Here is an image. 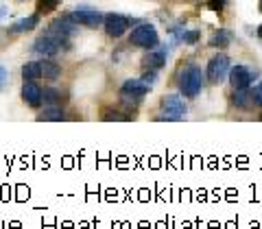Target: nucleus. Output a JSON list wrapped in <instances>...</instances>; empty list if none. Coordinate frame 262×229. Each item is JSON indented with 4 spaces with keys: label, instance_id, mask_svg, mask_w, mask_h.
<instances>
[{
    "label": "nucleus",
    "instance_id": "nucleus-1",
    "mask_svg": "<svg viewBox=\"0 0 262 229\" xmlns=\"http://www.w3.org/2000/svg\"><path fill=\"white\" fill-rule=\"evenodd\" d=\"M203 87V72L201 68H196V65H188V68L182 72V77H179V89L186 94V96H196L201 92Z\"/></svg>",
    "mask_w": 262,
    "mask_h": 229
},
{
    "label": "nucleus",
    "instance_id": "nucleus-2",
    "mask_svg": "<svg viewBox=\"0 0 262 229\" xmlns=\"http://www.w3.org/2000/svg\"><path fill=\"white\" fill-rule=\"evenodd\" d=\"M131 44L134 46H140V48H155L160 44V35H158V31H155L153 24H140V27H136L134 31H131Z\"/></svg>",
    "mask_w": 262,
    "mask_h": 229
},
{
    "label": "nucleus",
    "instance_id": "nucleus-3",
    "mask_svg": "<svg viewBox=\"0 0 262 229\" xmlns=\"http://www.w3.org/2000/svg\"><path fill=\"white\" fill-rule=\"evenodd\" d=\"M186 103L179 94H168L162 98V116L160 120H182L186 116Z\"/></svg>",
    "mask_w": 262,
    "mask_h": 229
},
{
    "label": "nucleus",
    "instance_id": "nucleus-4",
    "mask_svg": "<svg viewBox=\"0 0 262 229\" xmlns=\"http://www.w3.org/2000/svg\"><path fill=\"white\" fill-rule=\"evenodd\" d=\"M229 70H232V65H229V57L223 55V53H219L208 61L206 75H208V79L212 81V83H221V81H225L229 77Z\"/></svg>",
    "mask_w": 262,
    "mask_h": 229
},
{
    "label": "nucleus",
    "instance_id": "nucleus-5",
    "mask_svg": "<svg viewBox=\"0 0 262 229\" xmlns=\"http://www.w3.org/2000/svg\"><path fill=\"white\" fill-rule=\"evenodd\" d=\"M149 92V83L142 79H129L122 83L120 87V96H122V101L129 103V105H138L140 103V98Z\"/></svg>",
    "mask_w": 262,
    "mask_h": 229
},
{
    "label": "nucleus",
    "instance_id": "nucleus-6",
    "mask_svg": "<svg viewBox=\"0 0 262 229\" xmlns=\"http://www.w3.org/2000/svg\"><path fill=\"white\" fill-rule=\"evenodd\" d=\"M68 18L72 22L83 24V27H90V29H98L101 24H105V15L94 11V9H88V7H81V9L68 13Z\"/></svg>",
    "mask_w": 262,
    "mask_h": 229
},
{
    "label": "nucleus",
    "instance_id": "nucleus-7",
    "mask_svg": "<svg viewBox=\"0 0 262 229\" xmlns=\"http://www.w3.org/2000/svg\"><path fill=\"white\" fill-rule=\"evenodd\" d=\"M77 33V22H72L70 18H63V20H55L51 27H48L46 35H51L55 39H59V42L66 46L68 42V37H72Z\"/></svg>",
    "mask_w": 262,
    "mask_h": 229
},
{
    "label": "nucleus",
    "instance_id": "nucleus-8",
    "mask_svg": "<svg viewBox=\"0 0 262 229\" xmlns=\"http://www.w3.org/2000/svg\"><path fill=\"white\" fill-rule=\"evenodd\" d=\"M131 22L134 20H129V18H125V15H120V13H107L105 15V31H107L110 37H122L127 33Z\"/></svg>",
    "mask_w": 262,
    "mask_h": 229
},
{
    "label": "nucleus",
    "instance_id": "nucleus-9",
    "mask_svg": "<svg viewBox=\"0 0 262 229\" xmlns=\"http://www.w3.org/2000/svg\"><path fill=\"white\" fill-rule=\"evenodd\" d=\"M258 75L256 72H251L247 65H234L232 70H229V83H232L234 89H243V87H249L251 81H256Z\"/></svg>",
    "mask_w": 262,
    "mask_h": 229
},
{
    "label": "nucleus",
    "instance_id": "nucleus-10",
    "mask_svg": "<svg viewBox=\"0 0 262 229\" xmlns=\"http://www.w3.org/2000/svg\"><path fill=\"white\" fill-rule=\"evenodd\" d=\"M61 42L59 39H55L51 35H42V37H37L35 39V44H33V53H37V55H44V57H53L61 51Z\"/></svg>",
    "mask_w": 262,
    "mask_h": 229
},
{
    "label": "nucleus",
    "instance_id": "nucleus-11",
    "mask_svg": "<svg viewBox=\"0 0 262 229\" xmlns=\"http://www.w3.org/2000/svg\"><path fill=\"white\" fill-rule=\"evenodd\" d=\"M22 98H24V103H27V105H31V107H39L42 101H44V89L39 87L35 81H24Z\"/></svg>",
    "mask_w": 262,
    "mask_h": 229
},
{
    "label": "nucleus",
    "instance_id": "nucleus-12",
    "mask_svg": "<svg viewBox=\"0 0 262 229\" xmlns=\"http://www.w3.org/2000/svg\"><path fill=\"white\" fill-rule=\"evenodd\" d=\"M232 103H234L238 109H247V107H251V105H253V94H251V89H249V87L234 89Z\"/></svg>",
    "mask_w": 262,
    "mask_h": 229
},
{
    "label": "nucleus",
    "instance_id": "nucleus-13",
    "mask_svg": "<svg viewBox=\"0 0 262 229\" xmlns=\"http://www.w3.org/2000/svg\"><path fill=\"white\" fill-rule=\"evenodd\" d=\"M164 63H166V51L149 53L142 59V65H144L146 70H160V68H164Z\"/></svg>",
    "mask_w": 262,
    "mask_h": 229
},
{
    "label": "nucleus",
    "instance_id": "nucleus-14",
    "mask_svg": "<svg viewBox=\"0 0 262 229\" xmlns=\"http://www.w3.org/2000/svg\"><path fill=\"white\" fill-rule=\"evenodd\" d=\"M37 22H39V15L35 13V15H29V18H22V20H18L15 24H11L9 31L13 33V35H20V33H27L31 29H35Z\"/></svg>",
    "mask_w": 262,
    "mask_h": 229
},
{
    "label": "nucleus",
    "instance_id": "nucleus-15",
    "mask_svg": "<svg viewBox=\"0 0 262 229\" xmlns=\"http://www.w3.org/2000/svg\"><path fill=\"white\" fill-rule=\"evenodd\" d=\"M229 44H232V33H229L227 29H219L214 35L210 37V46L212 48H227Z\"/></svg>",
    "mask_w": 262,
    "mask_h": 229
},
{
    "label": "nucleus",
    "instance_id": "nucleus-16",
    "mask_svg": "<svg viewBox=\"0 0 262 229\" xmlns=\"http://www.w3.org/2000/svg\"><path fill=\"white\" fill-rule=\"evenodd\" d=\"M66 101V94L61 89H55V87H48L44 89V103L48 107H61V103Z\"/></svg>",
    "mask_w": 262,
    "mask_h": 229
},
{
    "label": "nucleus",
    "instance_id": "nucleus-17",
    "mask_svg": "<svg viewBox=\"0 0 262 229\" xmlns=\"http://www.w3.org/2000/svg\"><path fill=\"white\" fill-rule=\"evenodd\" d=\"M22 77L24 81H35L42 77V65H39L37 61H29V63H24L22 65Z\"/></svg>",
    "mask_w": 262,
    "mask_h": 229
},
{
    "label": "nucleus",
    "instance_id": "nucleus-18",
    "mask_svg": "<svg viewBox=\"0 0 262 229\" xmlns=\"http://www.w3.org/2000/svg\"><path fill=\"white\" fill-rule=\"evenodd\" d=\"M39 65H42V77L44 79H51V81H55L57 77L61 75V68L57 65L55 61H48V59H44V61H39Z\"/></svg>",
    "mask_w": 262,
    "mask_h": 229
},
{
    "label": "nucleus",
    "instance_id": "nucleus-19",
    "mask_svg": "<svg viewBox=\"0 0 262 229\" xmlns=\"http://www.w3.org/2000/svg\"><path fill=\"white\" fill-rule=\"evenodd\" d=\"M37 118H39V120H63L66 113H63L61 107H48V109H44L42 113H39Z\"/></svg>",
    "mask_w": 262,
    "mask_h": 229
},
{
    "label": "nucleus",
    "instance_id": "nucleus-20",
    "mask_svg": "<svg viewBox=\"0 0 262 229\" xmlns=\"http://www.w3.org/2000/svg\"><path fill=\"white\" fill-rule=\"evenodd\" d=\"M57 5H59V0H37L39 13H51V11L57 9Z\"/></svg>",
    "mask_w": 262,
    "mask_h": 229
},
{
    "label": "nucleus",
    "instance_id": "nucleus-21",
    "mask_svg": "<svg viewBox=\"0 0 262 229\" xmlns=\"http://www.w3.org/2000/svg\"><path fill=\"white\" fill-rule=\"evenodd\" d=\"M199 37H201L199 31H184L182 42H186V44H196V42H199Z\"/></svg>",
    "mask_w": 262,
    "mask_h": 229
},
{
    "label": "nucleus",
    "instance_id": "nucleus-22",
    "mask_svg": "<svg viewBox=\"0 0 262 229\" xmlns=\"http://www.w3.org/2000/svg\"><path fill=\"white\" fill-rule=\"evenodd\" d=\"M7 85H9V72L5 65H0V92H5Z\"/></svg>",
    "mask_w": 262,
    "mask_h": 229
},
{
    "label": "nucleus",
    "instance_id": "nucleus-23",
    "mask_svg": "<svg viewBox=\"0 0 262 229\" xmlns=\"http://www.w3.org/2000/svg\"><path fill=\"white\" fill-rule=\"evenodd\" d=\"M251 94H253V105H258V107H262V81L251 89Z\"/></svg>",
    "mask_w": 262,
    "mask_h": 229
},
{
    "label": "nucleus",
    "instance_id": "nucleus-24",
    "mask_svg": "<svg viewBox=\"0 0 262 229\" xmlns=\"http://www.w3.org/2000/svg\"><path fill=\"white\" fill-rule=\"evenodd\" d=\"M103 120H129V118L122 116L120 111L114 109V111H105V113H103Z\"/></svg>",
    "mask_w": 262,
    "mask_h": 229
},
{
    "label": "nucleus",
    "instance_id": "nucleus-25",
    "mask_svg": "<svg viewBox=\"0 0 262 229\" xmlns=\"http://www.w3.org/2000/svg\"><path fill=\"white\" fill-rule=\"evenodd\" d=\"M225 3H227V0H208V7L212 11H223Z\"/></svg>",
    "mask_w": 262,
    "mask_h": 229
},
{
    "label": "nucleus",
    "instance_id": "nucleus-26",
    "mask_svg": "<svg viewBox=\"0 0 262 229\" xmlns=\"http://www.w3.org/2000/svg\"><path fill=\"white\" fill-rule=\"evenodd\" d=\"M142 81H146V83H153V81H155V70H151V72H146V75L142 77Z\"/></svg>",
    "mask_w": 262,
    "mask_h": 229
},
{
    "label": "nucleus",
    "instance_id": "nucleus-27",
    "mask_svg": "<svg viewBox=\"0 0 262 229\" xmlns=\"http://www.w3.org/2000/svg\"><path fill=\"white\" fill-rule=\"evenodd\" d=\"M256 35L262 39V24H260V27H258V31H256Z\"/></svg>",
    "mask_w": 262,
    "mask_h": 229
},
{
    "label": "nucleus",
    "instance_id": "nucleus-28",
    "mask_svg": "<svg viewBox=\"0 0 262 229\" xmlns=\"http://www.w3.org/2000/svg\"><path fill=\"white\" fill-rule=\"evenodd\" d=\"M5 13H7V9H5V7H0V18H3Z\"/></svg>",
    "mask_w": 262,
    "mask_h": 229
},
{
    "label": "nucleus",
    "instance_id": "nucleus-29",
    "mask_svg": "<svg viewBox=\"0 0 262 229\" xmlns=\"http://www.w3.org/2000/svg\"><path fill=\"white\" fill-rule=\"evenodd\" d=\"M260 11H262V0H260Z\"/></svg>",
    "mask_w": 262,
    "mask_h": 229
},
{
    "label": "nucleus",
    "instance_id": "nucleus-30",
    "mask_svg": "<svg viewBox=\"0 0 262 229\" xmlns=\"http://www.w3.org/2000/svg\"><path fill=\"white\" fill-rule=\"evenodd\" d=\"M260 118H262V113H260Z\"/></svg>",
    "mask_w": 262,
    "mask_h": 229
}]
</instances>
